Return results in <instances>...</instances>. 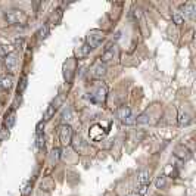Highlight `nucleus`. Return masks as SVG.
<instances>
[{
  "instance_id": "nucleus-26",
  "label": "nucleus",
  "mask_w": 196,
  "mask_h": 196,
  "mask_svg": "<svg viewBox=\"0 0 196 196\" xmlns=\"http://www.w3.org/2000/svg\"><path fill=\"white\" fill-rule=\"evenodd\" d=\"M122 122H124V124H128V125H130V124H134V122H136V119H134V117H133V115H130V117H128L127 119H124Z\"/></svg>"
},
{
  "instance_id": "nucleus-10",
  "label": "nucleus",
  "mask_w": 196,
  "mask_h": 196,
  "mask_svg": "<svg viewBox=\"0 0 196 196\" xmlns=\"http://www.w3.org/2000/svg\"><path fill=\"white\" fill-rule=\"evenodd\" d=\"M13 84V77L12 75H3V77H0V87L2 89H10Z\"/></svg>"
},
{
  "instance_id": "nucleus-18",
  "label": "nucleus",
  "mask_w": 196,
  "mask_h": 196,
  "mask_svg": "<svg viewBox=\"0 0 196 196\" xmlns=\"http://www.w3.org/2000/svg\"><path fill=\"white\" fill-rule=\"evenodd\" d=\"M90 52V47L87 46V44H84V46H81V49H80V52H77V56L78 59L80 58H84V56H87V53Z\"/></svg>"
},
{
  "instance_id": "nucleus-28",
  "label": "nucleus",
  "mask_w": 196,
  "mask_h": 196,
  "mask_svg": "<svg viewBox=\"0 0 196 196\" xmlns=\"http://www.w3.org/2000/svg\"><path fill=\"white\" fill-rule=\"evenodd\" d=\"M134 16H136V18L142 16V13H140V10H139V9H137V10H134Z\"/></svg>"
},
{
  "instance_id": "nucleus-8",
  "label": "nucleus",
  "mask_w": 196,
  "mask_h": 196,
  "mask_svg": "<svg viewBox=\"0 0 196 196\" xmlns=\"http://www.w3.org/2000/svg\"><path fill=\"white\" fill-rule=\"evenodd\" d=\"M5 64H6V67H8V69H10V71H13V69L16 68V64H18L16 56H15L13 53H10V55H8V56L5 58Z\"/></svg>"
},
{
  "instance_id": "nucleus-5",
  "label": "nucleus",
  "mask_w": 196,
  "mask_h": 196,
  "mask_svg": "<svg viewBox=\"0 0 196 196\" xmlns=\"http://www.w3.org/2000/svg\"><path fill=\"white\" fill-rule=\"evenodd\" d=\"M105 134H106V131H105V128L102 127V125H93V127L90 128V131H89V136H90V139L92 140H94V142H97V140H102L103 137H105Z\"/></svg>"
},
{
  "instance_id": "nucleus-25",
  "label": "nucleus",
  "mask_w": 196,
  "mask_h": 196,
  "mask_svg": "<svg viewBox=\"0 0 196 196\" xmlns=\"http://www.w3.org/2000/svg\"><path fill=\"white\" fill-rule=\"evenodd\" d=\"M59 154H60V149L55 147V149H53V152H52V158H53L55 161H58V159H59Z\"/></svg>"
},
{
  "instance_id": "nucleus-13",
  "label": "nucleus",
  "mask_w": 196,
  "mask_h": 196,
  "mask_svg": "<svg viewBox=\"0 0 196 196\" xmlns=\"http://www.w3.org/2000/svg\"><path fill=\"white\" fill-rule=\"evenodd\" d=\"M99 60H100L102 64H109V62H112V60H114V52L108 49V50L102 55V58H100Z\"/></svg>"
},
{
  "instance_id": "nucleus-14",
  "label": "nucleus",
  "mask_w": 196,
  "mask_h": 196,
  "mask_svg": "<svg viewBox=\"0 0 196 196\" xmlns=\"http://www.w3.org/2000/svg\"><path fill=\"white\" fill-rule=\"evenodd\" d=\"M179 122L181 124V125H187L189 122H190V115L189 114H183V112H180V115H179Z\"/></svg>"
},
{
  "instance_id": "nucleus-2",
  "label": "nucleus",
  "mask_w": 196,
  "mask_h": 196,
  "mask_svg": "<svg viewBox=\"0 0 196 196\" xmlns=\"http://www.w3.org/2000/svg\"><path fill=\"white\" fill-rule=\"evenodd\" d=\"M103 38H105V33L100 31V30H92L87 37H85V44L90 47V49H94V47H97L99 46V43L102 42Z\"/></svg>"
},
{
  "instance_id": "nucleus-4",
  "label": "nucleus",
  "mask_w": 196,
  "mask_h": 196,
  "mask_svg": "<svg viewBox=\"0 0 196 196\" xmlns=\"http://www.w3.org/2000/svg\"><path fill=\"white\" fill-rule=\"evenodd\" d=\"M59 139H60V143L65 146L71 145V142H72V128L67 125V124H64V125H60L59 128Z\"/></svg>"
},
{
  "instance_id": "nucleus-24",
  "label": "nucleus",
  "mask_w": 196,
  "mask_h": 196,
  "mask_svg": "<svg viewBox=\"0 0 196 196\" xmlns=\"http://www.w3.org/2000/svg\"><path fill=\"white\" fill-rule=\"evenodd\" d=\"M71 117H72V114H71V111H65L64 114H62V119H64V122H67V121H71Z\"/></svg>"
},
{
  "instance_id": "nucleus-19",
  "label": "nucleus",
  "mask_w": 196,
  "mask_h": 196,
  "mask_svg": "<svg viewBox=\"0 0 196 196\" xmlns=\"http://www.w3.org/2000/svg\"><path fill=\"white\" fill-rule=\"evenodd\" d=\"M165 184H167V179L162 176V177H158L156 179V181H155V186H156V189H162L165 187Z\"/></svg>"
},
{
  "instance_id": "nucleus-20",
  "label": "nucleus",
  "mask_w": 196,
  "mask_h": 196,
  "mask_svg": "<svg viewBox=\"0 0 196 196\" xmlns=\"http://www.w3.org/2000/svg\"><path fill=\"white\" fill-rule=\"evenodd\" d=\"M172 21L176 22V25H181V24H183V16H181V13H180V12H174V13H172Z\"/></svg>"
},
{
  "instance_id": "nucleus-17",
  "label": "nucleus",
  "mask_w": 196,
  "mask_h": 196,
  "mask_svg": "<svg viewBox=\"0 0 196 196\" xmlns=\"http://www.w3.org/2000/svg\"><path fill=\"white\" fill-rule=\"evenodd\" d=\"M5 124H6V127L10 128L13 124H15V114L13 112H10L8 117H6V121H5Z\"/></svg>"
},
{
  "instance_id": "nucleus-9",
  "label": "nucleus",
  "mask_w": 196,
  "mask_h": 196,
  "mask_svg": "<svg viewBox=\"0 0 196 196\" xmlns=\"http://www.w3.org/2000/svg\"><path fill=\"white\" fill-rule=\"evenodd\" d=\"M183 10H184V13L187 15L190 19H193V18L196 16V6H195V3L193 2H190V3H186L184 6H183Z\"/></svg>"
},
{
  "instance_id": "nucleus-15",
  "label": "nucleus",
  "mask_w": 196,
  "mask_h": 196,
  "mask_svg": "<svg viewBox=\"0 0 196 196\" xmlns=\"http://www.w3.org/2000/svg\"><path fill=\"white\" fill-rule=\"evenodd\" d=\"M55 111H56V108L53 106V103L52 105H49V108H47V111H46V114H44V121H49V119L53 117V114H55Z\"/></svg>"
},
{
  "instance_id": "nucleus-27",
  "label": "nucleus",
  "mask_w": 196,
  "mask_h": 196,
  "mask_svg": "<svg viewBox=\"0 0 196 196\" xmlns=\"http://www.w3.org/2000/svg\"><path fill=\"white\" fill-rule=\"evenodd\" d=\"M30 190H31V183H28V184H27L25 187H24V190H22V193H24V195H28V193H30Z\"/></svg>"
},
{
  "instance_id": "nucleus-16",
  "label": "nucleus",
  "mask_w": 196,
  "mask_h": 196,
  "mask_svg": "<svg viewBox=\"0 0 196 196\" xmlns=\"http://www.w3.org/2000/svg\"><path fill=\"white\" fill-rule=\"evenodd\" d=\"M12 46H0V56H8V55H10L12 53Z\"/></svg>"
},
{
  "instance_id": "nucleus-22",
  "label": "nucleus",
  "mask_w": 196,
  "mask_h": 196,
  "mask_svg": "<svg viewBox=\"0 0 196 196\" xmlns=\"http://www.w3.org/2000/svg\"><path fill=\"white\" fill-rule=\"evenodd\" d=\"M27 87V77H22V80H21V84L18 85V93H22L24 90H25Z\"/></svg>"
},
{
  "instance_id": "nucleus-23",
  "label": "nucleus",
  "mask_w": 196,
  "mask_h": 196,
  "mask_svg": "<svg viewBox=\"0 0 196 196\" xmlns=\"http://www.w3.org/2000/svg\"><path fill=\"white\" fill-rule=\"evenodd\" d=\"M37 147L38 149L44 147V136L43 134H37Z\"/></svg>"
},
{
  "instance_id": "nucleus-21",
  "label": "nucleus",
  "mask_w": 196,
  "mask_h": 196,
  "mask_svg": "<svg viewBox=\"0 0 196 196\" xmlns=\"http://www.w3.org/2000/svg\"><path fill=\"white\" fill-rule=\"evenodd\" d=\"M47 35H49V27L47 25H44V27H42V28H40V31H38V38H46V37H47Z\"/></svg>"
},
{
  "instance_id": "nucleus-3",
  "label": "nucleus",
  "mask_w": 196,
  "mask_h": 196,
  "mask_svg": "<svg viewBox=\"0 0 196 196\" xmlns=\"http://www.w3.org/2000/svg\"><path fill=\"white\" fill-rule=\"evenodd\" d=\"M5 18H6V21H8L9 24H24L27 21L25 12H22V10H19V9H12V10H9L8 13L5 15Z\"/></svg>"
},
{
  "instance_id": "nucleus-1",
  "label": "nucleus",
  "mask_w": 196,
  "mask_h": 196,
  "mask_svg": "<svg viewBox=\"0 0 196 196\" xmlns=\"http://www.w3.org/2000/svg\"><path fill=\"white\" fill-rule=\"evenodd\" d=\"M90 100L94 103H103L105 102V99H106V94H108V89H106V85L103 84V83H96V84L92 87V90H90Z\"/></svg>"
},
{
  "instance_id": "nucleus-6",
  "label": "nucleus",
  "mask_w": 196,
  "mask_h": 196,
  "mask_svg": "<svg viewBox=\"0 0 196 196\" xmlns=\"http://www.w3.org/2000/svg\"><path fill=\"white\" fill-rule=\"evenodd\" d=\"M105 72H106V67H105V64H102L100 60L97 59L93 64V67H92V74H93L96 78H99V77H102V75H105Z\"/></svg>"
},
{
  "instance_id": "nucleus-7",
  "label": "nucleus",
  "mask_w": 196,
  "mask_h": 196,
  "mask_svg": "<svg viewBox=\"0 0 196 196\" xmlns=\"http://www.w3.org/2000/svg\"><path fill=\"white\" fill-rule=\"evenodd\" d=\"M147 183H149V172L146 170L140 171L137 174V186L139 187H145V186H147Z\"/></svg>"
},
{
  "instance_id": "nucleus-11",
  "label": "nucleus",
  "mask_w": 196,
  "mask_h": 196,
  "mask_svg": "<svg viewBox=\"0 0 196 196\" xmlns=\"http://www.w3.org/2000/svg\"><path fill=\"white\" fill-rule=\"evenodd\" d=\"M130 115H131V109H130V108H127V106H121L118 111H117V117H118L121 121L127 119Z\"/></svg>"
},
{
  "instance_id": "nucleus-12",
  "label": "nucleus",
  "mask_w": 196,
  "mask_h": 196,
  "mask_svg": "<svg viewBox=\"0 0 196 196\" xmlns=\"http://www.w3.org/2000/svg\"><path fill=\"white\" fill-rule=\"evenodd\" d=\"M176 156H177V158H181V159H187L190 155H189V151L186 149V147L179 146V147L176 149Z\"/></svg>"
}]
</instances>
